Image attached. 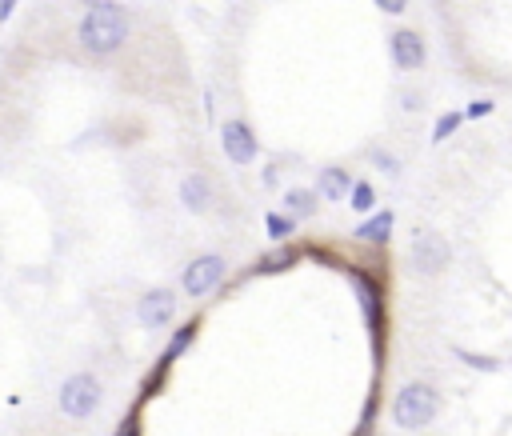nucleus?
Returning a JSON list of instances; mask_svg holds the SVG:
<instances>
[{
    "instance_id": "obj_5",
    "label": "nucleus",
    "mask_w": 512,
    "mask_h": 436,
    "mask_svg": "<svg viewBox=\"0 0 512 436\" xmlns=\"http://www.w3.org/2000/svg\"><path fill=\"white\" fill-rule=\"evenodd\" d=\"M224 256H216V252H204V256H196V260H188V268L180 272V288L192 296V300H200V296H208L220 280H224Z\"/></svg>"
},
{
    "instance_id": "obj_19",
    "label": "nucleus",
    "mask_w": 512,
    "mask_h": 436,
    "mask_svg": "<svg viewBox=\"0 0 512 436\" xmlns=\"http://www.w3.org/2000/svg\"><path fill=\"white\" fill-rule=\"evenodd\" d=\"M492 108H496V104H492V100H472V104H468V108H464V116H472V120H480V116H488V112H492Z\"/></svg>"
},
{
    "instance_id": "obj_3",
    "label": "nucleus",
    "mask_w": 512,
    "mask_h": 436,
    "mask_svg": "<svg viewBox=\"0 0 512 436\" xmlns=\"http://www.w3.org/2000/svg\"><path fill=\"white\" fill-rule=\"evenodd\" d=\"M104 400V388L96 380V372H72L64 384H60V412L72 416V420H88Z\"/></svg>"
},
{
    "instance_id": "obj_21",
    "label": "nucleus",
    "mask_w": 512,
    "mask_h": 436,
    "mask_svg": "<svg viewBox=\"0 0 512 436\" xmlns=\"http://www.w3.org/2000/svg\"><path fill=\"white\" fill-rule=\"evenodd\" d=\"M372 4H376L384 16H400V12L408 8V0H372Z\"/></svg>"
},
{
    "instance_id": "obj_16",
    "label": "nucleus",
    "mask_w": 512,
    "mask_h": 436,
    "mask_svg": "<svg viewBox=\"0 0 512 436\" xmlns=\"http://www.w3.org/2000/svg\"><path fill=\"white\" fill-rule=\"evenodd\" d=\"M348 200H352V212H372V204H376V188H372L368 180H352Z\"/></svg>"
},
{
    "instance_id": "obj_2",
    "label": "nucleus",
    "mask_w": 512,
    "mask_h": 436,
    "mask_svg": "<svg viewBox=\"0 0 512 436\" xmlns=\"http://www.w3.org/2000/svg\"><path fill=\"white\" fill-rule=\"evenodd\" d=\"M436 412H440V392H436L432 384H424V380L404 384V388L396 392V400H392V420H396V428H404V432L428 428V424L436 420Z\"/></svg>"
},
{
    "instance_id": "obj_20",
    "label": "nucleus",
    "mask_w": 512,
    "mask_h": 436,
    "mask_svg": "<svg viewBox=\"0 0 512 436\" xmlns=\"http://www.w3.org/2000/svg\"><path fill=\"white\" fill-rule=\"evenodd\" d=\"M460 360H468L472 368H484V372H492V368H496V360H492V356H472V352H464V348H460Z\"/></svg>"
},
{
    "instance_id": "obj_13",
    "label": "nucleus",
    "mask_w": 512,
    "mask_h": 436,
    "mask_svg": "<svg viewBox=\"0 0 512 436\" xmlns=\"http://www.w3.org/2000/svg\"><path fill=\"white\" fill-rule=\"evenodd\" d=\"M316 204H320V196H316L312 188H288V196H284V216L308 220V216H316Z\"/></svg>"
},
{
    "instance_id": "obj_9",
    "label": "nucleus",
    "mask_w": 512,
    "mask_h": 436,
    "mask_svg": "<svg viewBox=\"0 0 512 436\" xmlns=\"http://www.w3.org/2000/svg\"><path fill=\"white\" fill-rule=\"evenodd\" d=\"M180 204L188 212H208V204H212V180L204 172H188L180 180Z\"/></svg>"
},
{
    "instance_id": "obj_17",
    "label": "nucleus",
    "mask_w": 512,
    "mask_h": 436,
    "mask_svg": "<svg viewBox=\"0 0 512 436\" xmlns=\"http://www.w3.org/2000/svg\"><path fill=\"white\" fill-rule=\"evenodd\" d=\"M264 228H268L272 240H288V236L296 232V220L284 216V212H268V216H264Z\"/></svg>"
},
{
    "instance_id": "obj_18",
    "label": "nucleus",
    "mask_w": 512,
    "mask_h": 436,
    "mask_svg": "<svg viewBox=\"0 0 512 436\" xmlns=\"http://www.w3.org/2000/svg\"><path fill=\"white\" fill-rule=\"evenodd\" d=\"M460 120H464V112H444V116L436 120V128H432V140H436V144L448 140V136L460 128Z\"/></svg>"
},
{
    "instance_id": "obj_22",
    "label": "nucleus",
    "mask_w": 512,
    "mask_h": 436,
    "mask_svg": "<svg viewBox=\"0 0 512 436\" xmlns=\"http://www.w3.org/2000/svg\"><path fill=\"white\" fill-rule=\"evenodd\" d=\"M372 160H376L380 168H388V176H396V172H400V164H396V160H392L388 152H372Z\"/></svg>"
},
{
    "instance_id": "obj_4",
    "label": "nucleus",
    "mask_w": 512,
    "mask_h": 436,
    "mask_svg": "<svg viewBox=\"0 0 512 436\" xmlns=\"http://www.w3.org/2000/svg\"><path fill=\"white\" fill-rule=\"evenodd\" d=\"M448 260H452V248H448V240H444L440 232H432V228L412 232V268H416L420 276L444 272Z\"/></svg>"
},
{
    "instance_id": "obj_15",
    "label": "nucleus",
    "mask_w": 512,
    "mask_h": 436,
    "mask_svg": "<svg viewBox=\"0 0 512 436\" xmlns=\"http://www.w3.org/2000/svg\"><path fill=\"white\" fill-rule=\"evenodd\" d=\"M292 264H296V248H276V252L260 256L256 276H272V272H284V268H292Z\"/></svg>"
},
{
    "instance_id": "obj_23",
    "label": "nucleus",
    "mask_w": 512,
    "mask_h": 436,
    "mask_svg": "<svg viewBox=\"0 0 512 436\" xmlns=\"http://www.w3.org/2000/svg\"><path fill=\"white\" fill-rule=\"evenodd\" d=\"M12 12H16V0H0V24H4Z\"/></svg>"
},
{
    "instance_id": "obj_12",
    "label": "nucleus",
    "mask_w": 512,
    "mask_h": 436,
    "mask_svg": "<svg viewBox=\"0 0 512 436\" xmlns=\"http://www.w3.org/2000/svg\"><path fill=\"white\" fill-rule=\"evenodd\" d=\"M196 332H200V320H188V324H180L176 332H172V340H168V348H164V356L156 360V364H164V368H172V360H180L188 348H192V340H196Z\"/></svg>"
},
{
    "instance_id": "obj_10",
    "label": "nucleus",
    "mask_w": 512,
    "mask_h": 436,
    "mask_svg": "<svg viewBox=\"0 0 512 436\" xmlns=\"http://www.w3.org/2000/svg\"><path fill=\"white\" fill-rule=\"evenodd\" d=\"M352 284L360 292V308H364V320H368L372 336H380V284L368 280L364 272H352Z\"/></svg>"
},
{
    "instance_id": "obj_11",
    "label": "nucleus",
    "mask_w": 512,
    "mask_h": 436,
    "mask_svg": "<svg viewBox=\"0 0 512 436\" xmlns=\"http://www.w3.org/2000/svg\"><path fill=\"white\" fill-rule=\"evenodd\" d=\"M352 192V172L348 168H340V164H332V168H324L320 172V192L316 196H324V200H344Z\"/></svg>"
},
{
    "instance_id": "obj_6",
    "label": "nucleus",
    "mask_w": 512,
    "mask_h": 436,
    "mask_svg": "<svg viewBox=\"0 0 512 436\" xmlns=\"http://www.w3.org/2000/svg\"><path fill=\"white\" fill-rule=\"evenodd\" d=\"M220 148H224V156L232 164H252L256 152H260V140L248 128V120H224L220 124Z\"/></svg>"
},
{
    "instance_id": "obj_8",
    "label": "nucleus",
    "mask_w": 512,
    "mask_h": 436,
    "mask_svg": "<svg viewBox=\"0 0 512 436\" xmlns=\"http://www.w3.org/2000/svg\"><path fill=\"white\" fill-rule=\"evenodd\" d=\"M388 48H392V64L400 72H416L424 64V56H428L424 52V36L416 28H396L392 40H388Z\"/></svg>"
},
{
    "instance_id": "obj_14",
    "label": "nucleus",
    "mask_w": 512,
    "mask_h": 436,
    "mask_svg": "<svg viewBox=\"0 0 512 436\" xmlns=\"http://www.w3.org/2000/svg\"><path fill=\"white\" fill-rule=\"evenodd\" d=\"M392 224H396V216L384 208V212H372L352 236H360V240H368V244H388V232H392Z\"/></svg>"
},
{
    "instance_id": "obj_1",
    "label": "nucleus",
    "mask_w": 512,
    "mask_h": 436,
    "mask_svg": "<svg viewBox=\"0 0 512 436\" xmlns=\"http://www.w3.org/2000/svg\"><path fill=\"white\" fill-rule=\"evenodd\" d=\"M76 40H80V48L92 52V56H112V52H120L124 40H128V12H124L120 4H112V0H96V4L84 12V20H80Z\"/></svg>"
},
{
    "instance_id": "obj_7",
    "label": "nucleus",
    "mask_w": 512,
    "mask_h": 436,
    "mask_svg": "<svg viewBox=\"0 0 512 436\" xmlns=\"http://www.w3.org/2000/svg\"><path fill=\"white\" fill-rule=\"evenodd\" d=\"M136 316L144 328H168L176 316V292L172 288H148L136 304Z\"/></svg>"
}]
</instances>
